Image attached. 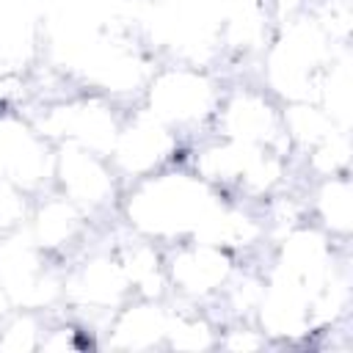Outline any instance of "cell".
Masks as SVG:
<instances>
[{"label":"cell","instance_id":"277c9868","mask_svg":"<svg viewBox=\"0 0 353 353\" xmlns=\"http://www.w3.org/2000/svg\"><path fill=\"white\" fill-rule=\"evenodd\" d=\"M55 154L39 127L17 116H0V176L22 190L39 188L52 176Z\"/></svg>","mask_w":353,"mask_h":353},{"label":"cell","instance_id":"5b68a950","mask_svg":"<svg viewBox=\"0 0 353 353\" xmlns=\"http://www.w3.org/2000/svg\"><path fill=\"white\" fill-rule=\"evenodd\" d=\"M52 176L58 179L61 193L83 212L105 207L116 193V174L110 160L77 143H61V154H55L52 163Z\"/></svg>","mask_w":353,"mask_h":353},{"label":"cell","instance_id":"8fae6325","mask_svg":"<svg viewBox=\"0 0 353 353\" xmlns=\"http://www.w3.org/2000/svg\"><path fill=\"white\" fill-rule=\"evenodd\" d=\"M317 212L325 221L331 232H350V218H353V204H350V185L345 176L331 174L320 193H317Z\"/></svg>","mask_w":353,"mask_h":353},{"label":"cell","instance_id":"7a4b0ae2","mask_svg":"<svg viewBox=\"0 0 353 353\" xmlns=\"http://www.w3.org/2000/svg\"><path fill=\"white\" fill-rule=\"evenodd\" d=\"M218 102L221 97L210 74L193 66H168L146 80V113L174 132L215 116Z\"/></svg>","mask_w":353,"mask_h":353},{"label":"cell","instance_id":"7c38bea8","mask_svg":"<svg viewBox=\"0 0 353 353\" xmlns=\"http://www.w3.org/2000/svg\"><path fill=\"white\" fill-rule=\"evenodd\" d=\"M25 218H28L25 190L0 176V237L19 229L25 223Z\"/></svg>","mask_w":353,"mask_h":353},{"label":"cell","instance_id":"9c48e42d","mask_svg":"<svg viewBox=\"0 0 353 353\" xmlns=\"http://www.w3.org/2000/svg\"><path fill=\"white\" fill-rule=\"evenodd\" d=\"M80 221H83V210L61 193V196H52L36 207V212L30 215V226L25 232L47 254L52 248L72 243L74 234L80 232Z\"/></svg>","mask_w":353,"mask_h":353},{"label":"cell","instance_id":"6da1fadb","mask_svg":"<svg viewBox=\"0 0 353 353\" xmlns=\"http://www.w3.org/2000/svg\"><path fill=\"white\" fill-rule=\"evenodd\" d=\"M218 207L215 188L199 174L154 171L135 179L124 212L149 240H193Z\"/></svg>","mask_w":353,"mask_h":353},{"label":"cell","instance_id":"3957f363","mask_svg":"<svg viewBox=\"0 0 353 353\" xmlns=\"http://www.w3.org/2000/svg\"><path fill=\"white\" fill-rule=\"evenodd\" d=\"M174 152H176V132L143 110L119 127V135L108 160L113 171L130 179H141L160 171Z\"/></svg>","mask_w":353,"mask_h":353},{"label":"cell","instance_id":"30bf717a","mask_svg":"<svg viewBox=\"0 0 353 353\" xmlns=\"http://www.w3.org/2000/svg\"><path fill=\"white\" fill-rule=\"evenodd\" d=\"M168 314L157 306V303H143V306H130L121 312V317L116 320V334L124 339V345L130 347H141V345H152L157 336H163L168 331Z\"/></svg>","mask_w":353,"mask_h":353},{"label":"cell","instance_id":"8992f818","mask_svg":"<svg viewBox=\"0 0 353 353\" xmlns=\"http://www.w3.org/2000/svg\"><path fill=\"white\" fill-rule=\"evenodd\" d=\"M165 276L182 295L204 298L229 284L232 259L221 245L204 240H179L171 259L165 262Z\"/></svg>","mask_w":353,"mask_h":353},{"label":"cell","instance_id":"52a82bcc","mask_svg":"<svg viewBox=\"0 0 353 353\" xmlns=\"http://www.w3.org/2000/svg\"><path fill=\"white\" fill-rule=\"evenodd\" d=\"M215 119L221 130L218 135H223L226 141L248 143V146L270 149L273 141L284 135L281 113L265 99V94L251 88H243L232 94L226 102H218Z\"/></svg>","mask_w":353,"mask_h":353},{"label":"cell","instance_id":"ba28073f","mask_svg":"<svg viewBox=\"0 0 353 353\" xmlns=\"http://www.w3.org/2000/svg\"><path fill=\"white\" fill-rule=\"evenodd\" d=\"M127 287H132V284L124 273L121 259H110V256H94V259L83 262L63 281V292H69V298L74 303L91 306V309L116 306Z\"/></svg>","mask_w":353,"mask_h":353}]
</instances>
